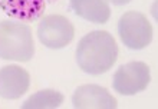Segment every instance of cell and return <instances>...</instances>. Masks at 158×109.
Wrapping results in <instances>:
<instances>
[{
    "mask_svg": "<svg viewBox=\"0 0 158 109\" xmlns=\"http://www.w3.org/2000/svg\"><path fill=\"white\" fill-rule=\"evenodd\" d=\"M118 58L117 42L111 33L95 30L85 34L76 47L78 66L88 75H102L115 65Z\"/></svg>",
    "mask_w": 158,
    "mask_h": 109,
    "instance_id": "6da1fadb",
    "label": "cell"
},
{
    "mask_svg": "<svg viewBox=\"0 0 158 109\" xmlns=\"http://www.w3.org/2000/svg\"><path fill=\"white\" fill-rule=\"evenodd\" d=\"M35 53L32 30L17 22H0V58L4 60L27 62Z\"/></svg>",
    "mask_w": 158,
    "mask_h": 109,
    "instance_id": "7a4b0ae2",
    "label": "cell"
},
{
    "mask_svg": "<svg viewBox=\"0 0 158 109\" xmlns=\"http://www.w3.org/2000/svg\"><path fill=\"white\" fill-rule=\"evenodd\" d=\"M118 34L127 47L139 50L147 47L152 40V26L142 13L131 10L121 16Z\"/></svg>",
    "mask_w": 158,
    "mask_h": 109,
    "instance_id": "3957f363",
    "label": "cell"
},
{
    "mask_svg": "<svg viewBox=\"0 0 158 109\" xmlns=\"http://www.w3.org/2000/svg\"><path fill=\"white\" fill-rule=\"evenodd\" d=\"M151 82V72L144 62H129L119 66L114 75L112 86L115 92L127 96H132L145 91Z\"/></svg>",
    "mask_w": 158,
    "mask_h": 109,
    "instance_id": "277c9868",
    "label": "cell"
},
{
    "mask_svg": "<svg viewBox=\"0 0 158 109\" xmlns=\"http://www.w3.org/2000/svg\"><path fill=\"white\" fill-rule=\"evenodd\" d=\"M38 36L46 47L62 49L72 42L75 36L73 25L65 16L49 14L42 17L38 27Z\"/></svg>",
    "mask_w": 158,
    "mask_h": 109,
    "instance_id": "5b68a950",
    "label": "cell"
},
{
    "mask_svg": "<svg viewBox=\"0 0 158 109\" xmlns=\"http://www.w3.org/2000/svg\"><path fill=\"white\" fill-rule=\"evenodd\" d=\"M76 109H115L117 99L99 85H82L76 88L72 96Z\"/></svg>",
    "mask_w": 158,
    "mask_h": 109,
    "instance_id": "8992f818",
    "label": "cell"
},
{
    "mask_svg": "<svg viewBox=\"0 0 158 109\" xmlns=\"http://www.w3.org/2000/svg\"><path fill=\"white\" fill-rule=\"evenodd\" d=\"M30 85V76L23 67L9 65L0 69V96L4 99H19Z\"/></svg>",
    "mask_w": 158,
    "mask_h": 109,
    "instance_id": "52a82bcc",
    "label": "cell"
},
{
    "mask_svg": "<svg viewBox=\"0 0 158 109\" xmlns=\"http://www.w3.org/2000/svg\"><path fill=\"white\" fill-rule=\"evenodd\" d=\"M49 0H0V9L9 17L35 22L43 14Z\"/></svg>",
    "mask_w": 158,
    "mask_h": 109,
    "instance_id": "ba28073f",
    "label": "cell"
},
{
    "mask_svg": "<svg viewBox=\"0 0 158 109\" xmlns=\"http://www.w3.org/2000/svg\"><path fill=\"white\" fill-rule=\"evenodd\" d=\"M69 4L76 16L96 25L106 23L111 16L106 0H69Z\"/></svg>",
    "mask_w": 158,
    "mask_h": 109,
    "instance_id": "9c48e42d",
    "label": "cell"
},
{
    "mask_svg": "<svg viewBox=\"0 0 158 109\" xmlns=\"http://www.w3.org/2000/svg\"><path fill=\"white\" fill-rule=\"evenodd\" d=\"M63 103V95L53 89H43L29 96L23 102L22 109H53Z\"/></svg>",
    "mask_w": 158,
    "mask_h": 109,
    "instance_id": "30bf717a",
    "label": "cell"
},
{
    "mask_svg": "<svg viewBox=\"0 0 158 109\" xmlns=\"http://www.w3.org/2000/svg\"><path fill=\"white\" fill-rule=\"evenodd\" d=\"M109 2H112V3L117 4V6H124V4L129 3L131 0H109Z\"/></svg>",
    "mask_w": 158,
    "mask_h": 109,
    "instance_id": "8fae6325",
    "label": "cell"
}]
</instances>
